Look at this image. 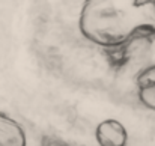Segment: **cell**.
<instances>
[{
    "instance_id": "7a4b0ae2",
    "label": "cell",
    "mask_w": 155,
    "mask_h": 146,
    "mask_svg": "<svg viewBox=\"0 0 155 146\" xmlns=\"http://www.w3.org/2000/svg\"><path fill=\"white\" fill-rule=\"evenodd\" d=\"M95 137L100 146H127L128 133L117 119H105L98 124Z\"/></svg>"
},
{
    "instance_id": "3957f363",
    "label": "cell",
    "mask_w": 155,
    "mask_h": 146,
    "mask_svg": "<svg viewBox=\"0 0 155 146\" xmlns=\"http://www.w3.org/2000/svg\"><path fill=\"white\" fill-rule=\"evenodd\" d=\"M0 146H27L23 127L11 116L0 111Z\"/></svg>"
},
{
    "instance_id": "277c9868",
    "label": "cell",
    "mask_w": 155,
    "mask_h": 146,
    "mask_svg": "<svg viewBox=\"0 0 155 146\" xmlns=\"http://www.w3.org/2000/svg\"><path fill=\"white\" fill-rule=\"evenodd\" d=\"M137 97L140 102L149 108L155 110V63L142 69L136 78Z\"/></svg>"
},
{
    "instance_id": "6da1fadb",
    "label": "cell",
    "mask_w": 155,
    "mask_h": 146,
    "mask_svg": "<svg viewBox=\"0 0 155 146\" xmlns=\"http://www.w3.org/2000/svg\"><path fill=\"white\" fill-rule=\"evenodd\" d=\"M78 26L105 50L149 39L155 36V0H84Z\"/></svg>"
}]
</instances>
